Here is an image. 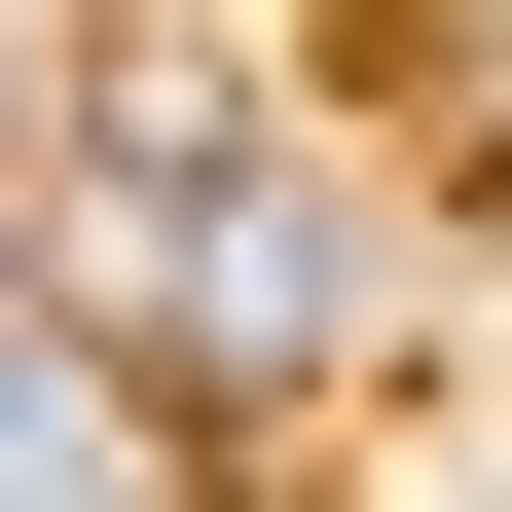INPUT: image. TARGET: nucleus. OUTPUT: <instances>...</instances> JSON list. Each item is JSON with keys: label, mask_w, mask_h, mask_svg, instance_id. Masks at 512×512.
<instances>
[{"label": "nucleus", "mask_w": 512, "mask_h": 512, "mask_svg": "<svg viewBox=\"0 0 512 512\" xmlns=\"http://www.w3.org/2000/svg\"><path fill=\"white\" fill-rule=\"evenodd\" d=\"M37 293H74L147 403H330L366 293H403V220H366V183H256V147H183V110H147V147L37 220Z\"/></svg>", "instance_id": "nucleus-1"}]
</instances>
